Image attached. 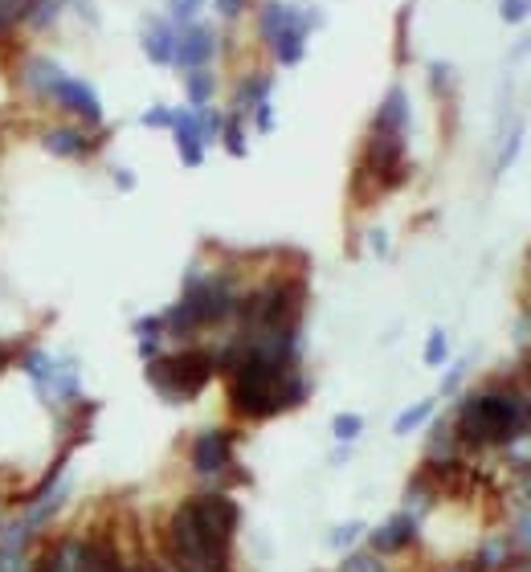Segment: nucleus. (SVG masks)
Segmentation results:
<instances>
[{
    "instance_id": "1",
    "label": "nucleus",
    "mask_w": 531,
    "mask_h": 572,
    "mask_svg": "<svg viewBox=\"0 0 531 572\" xmlns=\"http://www.w3.org/2000/svg\"><path fill=\"white\" fill-rule=\"evenodd\" d=\"M242 507L225 490H197L176 503L164 527V560L188 572H233Z\"/></svg>"
},
{
    "instance_id": "2",
    "label": "nucleus",
    "mask_w": 531,
    "mask_h": 572,
    "mask_svg": "<svg viewBox=\"0 0 531 572\" xmlns=\"http://www.w3.org/2000/svg\"><path fill=\"white\" fill-rule=\"evenodd\" d=\"M449 430L466 450L511 446L531 430V401L519 388H479V393L462 397Z\"/></svg>"
},
{
    "instance_id": "3",
    "label": "nucleus",
    "mask_w": 531,
    "mask_h": 572,
    "mask_svg": "<svg viewBox=\"0 0 531 572\" xmlns=\"http://www.w3.org/2000/svg\"><path fill=\"white\" fill-rule=\"evenodd\" d=\"M242 286L225 270H200L193 266L184 274L181 299L164 311V336L168 339H197L209 327L237 320Z\"/></svg>"
},
{
    "instance_id": "4",
    "label": "nucleus",
    "mask_w": 531,
    "mask_h": 572,
    "mask_svg": "<svg viewBox=\"0 0 531 572\" xmlns=\"http://www.w3.org/2000/svg\"><path fill=\"white\" fill-rule=\"evenodd\" d=\"M17 78H21V90L29 95L34 102L41 107H53V111H62L70 123H83V127H102V99L99 90L86 83V78H74L62 70V62H53L46 53H29V58H21L17 66Z\"/></svg>"
},
{
    "instance_id": "5",
    "label": "nucleus",
    "mask_w": 531,
    "mask_h": 572,
    "mask_svg": "<svg viewBox=\"0 0 531 572\" xmlns=\"http://www.w3.org/2000/svg\"><path fill=\"white\" fill-rule=\"evenodd\" d=\"M302 303H307V283L279 274L266 278L254 290H242L237 303V336H258V332H295L302 323Z\"/></svg>"
},
{
    "instance_id": "6",
    "label": "nucleus",
    "mask_w": 531,
    "mask_h": 572,
    "mask_svg": "<svg viewBox=\"0 0 531 572\" xmlns=\"http://www.w3.org/2000/svg\"><path fill=\"white\" fill-rule=\"evenodd\" d=\"M148 385L164 397L168 405L197 401L217 376L213 348H181V352H160L156 360L144 364Z\"/></svg>"
},
{
    "instance_id": "7",
    "label": "nucleus",
    "mask_w": 531,
    "mask_h": 572,
    "mask_svg": "<svg viewBox=\"0 0 531 572\" xmlns=\"http://www.w3.org/2000/svg\"><path fill=\"white\" fill-rule=\"evenodd\" d=\"M41 148L58 160H95L107 144V127H83V123H53L41 127Z\"/></svg>"
},
{
    "instance_id": "8",
    "label": "nucleus",
    "mask_w": 531,
    "mask_h": 572,
    "mask_svg": "<svg viewBox=\"0 0 531 572\" xmlns=\"http://www.w3.org/2000/svg\"><path fill=\"white\" fill-rule=\"evenodd\" d=\"M217 53H221V29L209 25V21H188L181 25L176 34V58H172V70H200V66H213Z\"/></svg>"
},
{
    "instance_id": "9",
    "label": "nucleus",
    "mask_w": 531,
    "mask_h": 572,
    "mask_svg": "<svg viewBox=\"0 0 531 572\" xmlns=\"http://www.w3.org/2000/svg\"><path fill=\"white\" fill-rule=\"evenodd\" d=\"M233 434L230 430H200L193 446H188V467L200 478H221L225 471H233Z\"/></svg>"
},
{
    "instance_id": "10",
    "label": "nucleus",
    "mask_w": 531,
    "mask_h": 572,
    "mask_svg": "<svg viewBox=\"0 0 531 572\" xmlns=\"http://www.w3.org/2000/svg\"><path fill=\"white\" fill-rule=\"evenodd\" d=\"M176 34H181V25L168 21L164 13L144 17V25H139V50H144V58H148L151 66L172 70V58H176Z\"/></svg>"
},
{
    "instance_id": "11",
    "label": "nucleus",
    "mask_w": 531,
    "mask_h": 572,
    "mask_svg": "<svg viewBox=\"0 0 531 572\" xmlns=\"http://www.w3.org/2000/svg\"><path fill=\"white\" fill-rule=\"evenodd\" d=\"M417 515L405 507V511H397L393 520H384L381 527H372L368 532V552H376V556H397V552H405V548H413L417 539Z\"/></svg>"
},
{
    "instance_id": "12",
    "label": "nucleus",
    "mask_w": 531,
    "mask_h": 572,
    "mask_svg": "<svg viewBox=\"0 0 531 572\" xmlns=\"http://www.w3.org/2000/svg\"><path fill=\"white\" fill-rule=\"evenodd\" d=\"M168 132H172V144H176V156H181L184 169H200L209 144H205V135H200L197 111H193V107H176V119H172Z\"/></svg>"
},
{
    "instance_id": "13",
    "label": "nucleus",
    "mask_w": 531,
    "mask_h": 572,
    "mask_svg": "<svg viewBox=\"0 0 531 572\" xmlns=\"http://www.w3.org/2000/svg\"><path fill=\"white\" fill-rule=\"evenodd\" d=\"M368 127H376V132H388V135H400V139H409V127H413V107H409V90L405 86H388L384 90L381 107H376V115Z\"/></svg>"
},
{
    "instance_id": "14",
    "label": "nucleus",
    "mask_w": 531,
    "mask_h": 572,
    "mask_svg": "<svg viewBox=\"0 0 531 572\" xmlns=\"http://www.w3.org/2000/svg\"><path fill=\"white\" fill-rule=\"evenodd\" d=\"M270 95H274V74H266V70H246V74L237 78V86H233L230 111L249 119L262 102H270Z\"/></svg>"
},
{
    "instance_id": "15",
    "label": "nucleus",
    "mask_w": 531,
    "mask_h": 572,
    "mask_svg": "<svg viewBox=\"0 0 531 572\" xmlns=\"http://www.w3.org/2000/svg\"><path fill=\"white\" fill-rule=\"evenodd\" d=\"M254 13H258V37H262V46H270L291 21L299 17V4L295 0H258Z\"/></svg>"
},
{
    "instance_id": "16",
    "label": "nucleus",
    "mask_w": 531,
    "mask_h": 572,
    "mask_svg": "<svg viewBox=\"0 0 531 572\" xmlns=\"http://www.w3.org/2000/svg\"><path fill=\"white\" fill-rule=\"evenodd\" d=\"M184 99H188V107H193V111H200V107H213V99H217V70L213 66L188 70V74H184Z\"/></svg>"
},
{
    "instance_id": "17",
    "label": "nucleus",
    "mask_w": 531,
    "mask_h": 572,
    "mask_svg": "<svg viewBox=\"0 0 531 572\" xmlns=\"http://www.w3.org/2000/svg\"><path fill=\"white\" fill-rule=\"evenodd\" d=\"M233 160H246L249 156V119L237 115V111H225V127H221V139H217Z\"/></svg>"
},
{
    "instance_id": "18",
    "label": "nucleus",
    "mask_w": 531,
    "mask_h": 572,
    "mask_svg": "<svg viewBox=\"0 0 531 572\" xmlns=\"http://www.w3.org/2000/svg\"><path fill=\"white\" fill-rule=\"evenodd\" d=\"M66 9H70V0H34L29 21H25V34H46V29H53Z\"/></svg>"
},
{
    "instance_id": "19",
    "label": "nucleus",
    "mask_w": 531,
    "mask_h": 572,
    "mask_svg": "<svg viewBox=\"0 0 531 572\" xmlns=\"http://www.w3.org/2000/svg\"><path fill=\"white\" fill-rule=\"evenodd\" d=\"M470 564L479 572H507L511 569V544L507 539H491V544H482V552Z\"/></svg>"
},
{
    "instance_id": "20",
    "label": "nucleus",
    "mask_w": 531,
    "mask_h": 572,
    "mask_svg": "<svg viewBox=\"0 0 531 572\" xmlns=\"http://www.w3.org/2000/svg\"><path fill=\"white\" fill-rule=\"evenodd\" d=\"M433 409H437V401H433V397H425V401L409 405V409H405V413H400V418L393 421V434H397V438H405V434H413V430H421V425H425V421L433 418Z\"/></svg>"
},
{
    "instance_id": "21",
    "label": "nucleus",
    "mask_w": 531,
    "mask_h": 572,
    "mask_svg": "<svg viewBox=\"0 0 531 572\" xmlns=\"http://www.w3.org/2000/svg\"><path fill=\"white\" fill-rule=\"evenodd\" d=\"M519 152H523V123H511L507 135H503V148L495 156V176H503V172L511 169L515 160H519Z\"/></svg>"
},
{
    "instance_id": "22",
    "label": "nucleus",
    "mask_w": 531,
    "mask_h": 572,
    "mask_svg": "<svg viewBox=\"0 0 531 572\" xmlns=\"http://www.w3.org/2000/svg\"><path fill=\"white\" fill-rule=\"evenodd\" d=\"M332 434H335V442H344V446H351V442L365 434V418H360V413H335Z\"/></svg>"
},
{
    "instance_id": "23",
    "label": "nucleus",
    "mask_w": 531,
    "mask_h": 572,
    "mask_svg": "<svg viewBox=\"0 0 531 572\" xmlns=\"http://www.w3.org/2000/svg\"><path fill=\"white\" fill-rule=\"evenodd\" d=\"M446 360H449V336L442 327H433L430 339H425V364H430V369H442Z\"/></svg>"
},
{
    "instance_id": "24",
    "label": "nucleus",
    "mask_w": 531,
    "mask_h": 572,
    "mask_svg": "<svg viewBox=\"0 0 531 572\" xmlns=\"http://www.w3.org/2000/svg\"><path fill=\"white\" fill-rule=\"evenodd\" d=\"M528 17H531V0H498V21H503V25L519 29Z\"/></svg>"
},
{
    "instance_id": "25",
    "label": "nucleus",
    "mask_w": 531,
    "mask_h": 572,
    "mask_svg": "<svg viewBox=\"0 0 531 572\" xmlns=\"http://www.w3.org/2000/svg\"><path fill=\"white\" fill-rule=\"evenodd\" d=\"M197 119H200V135H205V144H217V139H221V127H225V111H217V107H200Z\"/></svg>"
},
{
    "instance_id": "26",
    "label": "nucleus",
    "mask_w": 531,
    "mask_h": 572,
    "mask_svg": "<svg viewBox=\"0 0 531 572\" xmlns=\"http://www.w3.org/2000/svg\"><path fill=\"white\" fill-rule=\"evenodd\" d=\"M339 572H388V569H384V560L376 552H348Z\"/></svg>"
},
{
    "instance_id": "27",
    "label": "nucleus",
    "mask_w": 531,
    "mask_h": 572,
    "mask_svg": "<svg viewBox=\"0 0 531 572\" xmlns=\"http://www.w3.org/2000/svg\"><path fill=\"white\" fill-rule=\"evenodd\" d=\"M172 119H176V107H164V102H156V107H148V111L139 115V123H144L148 132H168V127H172Z\"/></svg>"
},
{
    "instance_id": "28",
    "label": "nucleus",
    "mask_w": 531,
    "mask_h": 572,
    "mask_svg": "<svg viewBox=\"0 0 531 572\" xmlns=\"http://www.w3.org/2000/svg\"><path fill=\"white\" fill-rule=\"evenodd\" d=\"M254 4H258V0H213V13L225 21V25H233V21L246 17Z\"/></svg>"
},
{
    "instance_id": "29",
    "label": "nucleus",
    "mask_w": 531,
    "mask_h": 572,
    "mask_svg": "<svg viewBox=\"0 0 531 572\" xmlns=\"http://www.w3.org/2000/svg\"><path fill=\"white\" fill-rule=\"evenodd\" d=\"M365 532H368V527L360 520H348V523H339V527H335L328 544H332V548H351V544L365 536Z\"/></svg>"
},
{
    "instance_id": "30",
    "label": "nucleus",
    "mask_w": 531,
    "mask_h": 572,
    "mask_svg": "<svg viewBox=\"0 0 531 572\" xmlns=\"http://www.w3.org/2000/svg\"><path fill=\"white\" fill-rule=\"evenodd\" d=\"M409 21H413V4H405L397 13V62L409 58Z\"/></svg>"
},
{
    "instance_id": "31",
    "label": "nucleus",
    "mask_w": 531,
    "mask_h": 572,
    "mask_svg": "<svg viewBox=\"0 0 531 572\" xmlns=\"http://www.w3.org/2000/svg\"><path fill=\"white\" fill-rule=\"evenodd\" d=\"M430 86L437 90V95H446L449 86H454V66H449V62H433V66H430Z\"/></svg>"
},
{
    "instance_id": "32",
    "label": "nucleus",
    "mask_w": 531,
    "mask_h": 572,
    "mask_svg": "<svg viewBox=\"0 0 531 572\" xmlns=\"http://www.w3.org/2000/svg\"><path fill=\"white\" fill-rule=\"evenodd\" d=\"M249 123L258 127V135H270V132H274V99L262 102V107H258V111L249 115Z\"/></svg>"
},
{
    "instance_id": "33",
    "label": "nucleus",
    "mask_w": 531,
    "mask_h": 572,
    "mask_svg": "<svg viewBox=\"0 0 531 572\" xmlns=\"http://www.w3.org/2000/svg\"><path fill=\"white\" fill-rule=\"evenodd\" d=\"M17 34H21V25L13 21V13L0 4V46H13V41H17Z\"/></svg>"
},
{
    "instance_id": "34",
    "label": "nucleus",
    "mask_w": 531,
    "mask_h": 572,
    "mask_svg": "<svg viewBox=\"0 0 531 572\" xmlns=\"http://www.w3.org/2000/svg\"><path fill=\"white\" fill-rule=\"evenodd\" d=\"M17 352H21V348L13 344V339H0V376L17 364Z\"/></svg>"
},
{
    "instance_id": "35",
    "label": "nucleus",
    "mask_w": 531,
    "mask_h": 572,
    "mask_svg": "<svg viewBox=\"0 0 531 572\" xmlns=\"http://www.w3.org/2000/svg\"><path fill=\"white\" fill-rule=\"evenodd\" d=\"M462 372H466V364H454V372H446V381H442V397H449L454 388L462 385Z\"/></svg>"
},
{
    "instance_id": "36",
    "label": "nucleus",
    "mask_w": 531,
    "mask_h": 572,
    "mask_svg": "<svg viewBox=\"0 0 531 572\" xmlns=\"http://www.w3.org/2000/svg\"><path fill=\"white\" fill-rule=\"evenodd\" d=\"M111 176H115V185L123 188V192H132V188H135V172H127V169H115V172H111Z\"/></svg>"
},
{
    "instance_id": "37",
    "label": "nucleus",
    "mask_w": 531,
    "mask_h": 572,
    "mask_svg": "<svg viewBox=\"0 0 531 572\" xmlns=\"http://www.w3.org/2000/svg\"><path fill=\"white\" fill-rule=\"evenodd\" d=\"M372 250H376V253H388V241H384V234H372Z\"/></svg>"
},
{
    "instance_id": "38",
    "label": "nucleus",
    "mask_w": 531,
    "mask_h": 572,
    "mask_svg": "<svg viewBox=\"0 0 531 572\" xmlns=\"http://www.w3.org/2000/svg\"><path fill=\"white\" fill-rule=\"evenodd\" d=\"M442 572H479L474 564H449V569H442Z\"/></svg>"
},
{
    "instance_id": "39",
    "label": "nucleus",
    "mask_w": 531,
    "mask_h": 572,
    "mask_svg": "<svg viewBox=\"0 0 531 572\" xmlns=\"http://www.w3.org/2000/svg\"><path fill=\"white\" fill-rule=\"evenodd\" d=\"M200 4H209V0H200Z\"/></svg>"
}]
</instances>
